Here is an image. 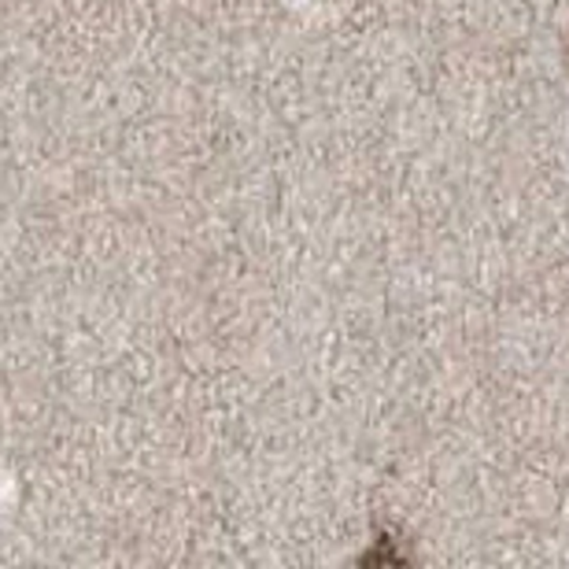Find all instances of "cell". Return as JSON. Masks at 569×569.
I'll return each mask as SVG.
<instances>
[]
</instances>
